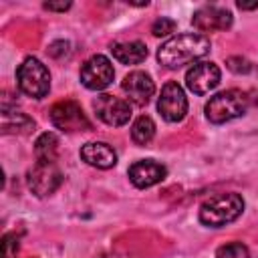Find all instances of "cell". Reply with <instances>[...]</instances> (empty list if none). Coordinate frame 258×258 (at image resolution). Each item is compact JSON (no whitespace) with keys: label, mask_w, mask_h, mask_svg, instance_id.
Segmentation results:
<instances>
[{"label":"cell","mask_w":258,"mask_h":258,"mask_svg":"<svg viewBox=\"0 0 258 258\" xmlns=\"http://www.w3.org/2000/svg\"><path fill=\"white\" fill-rule=\"evenodd\" d=\"M212 50L210 38L200 32H183L165 40L157 50V60L165 69H181L183 64L204 58Z\"/></svg>","instance_id":"6da1fadb"},{"label":"cell","mask_w":258,"mask_h":258,"mask_svg":"<svg viewBox=\"0 0 258 258\" xmlns=\"http://www.w3.org/2000/svg\"><path fill=\"white\" fill-rule=\"evenodd\" d=\"M244 212V200L240 194H218L206 200L200 208V222L208 228H224L238 220Z\"/></svg>","instance_id":"7a4b0ae2"},{"label":"cell","mask_w":258,"mask_h":258,"mask_svg":"<svg viewBox=\"0 0 258 258\" xmlns=\"http://www.w3.org/2000/svg\"><path fill=\"white\" fill-rule=\"evenodd\" d=\"M248 105H250V97L244 91L228 89V91H222V93L214 95L206 103L204 111H206V117H208L210 123L222 125V123H228L232 119L242 117L248 111Z\"/></svg>","instance_id":"3957f363"},{"label":"cell","mask_w":258,"mask_h":258,"mask_svg":"<svg viewBox=\"0 0 258 258\" xmlns=\"http://www.w3.org/2000/svg\"><path fill=\"white\" fill-rule=\"evenodd\" d=\"M16 85L22 95L32 99H44L50 91V73L38 58L28 56L16 71Z\"/></svg>","instance_id":"277c9868"},{"label":"cell","mask_w":258,"mask_h":258,"mask_svg":"<svg viewBox=\"0 0 258 258\" xmlns=\"http://www.w3.org/2000/svg\"><path fill=\"white\" fill-rule=\"evenodd\" d=\"M26 183H28V189L36 198H46V196L54 194L60 187V183H62V171L58 169L56 161H52V163L36 161L28 169V173H26Z\"/></svg>","instance_id":"5b68a950"},{"label":"cell","mask_w":258,"mask_h":258,"mask_svg":"<svg viewBox=\"0 0 258 258\" xmlns=\"http://www.w3.org/2000/svg\"><path fill=\"white\" fill-rule=\"evenodd\" d=\"M50 121L56 129L75 133V131H91L93 125L87 119L85 111L75 101H58L50 109Z\"/></svg>","instance_id":"8992f818"},{"label":"cell","mask_w":258,"mask_h":258,"mask_svg":"<svg viewBox=\"0 0 258 258\" xmlns=\"http://www.w3.org/2000/svg\"><path fill=\"white\" fill-rule=\"evenodd\" d=\"M93 109H95L97 117L103 123L111 125V127H123L131 119V105H129V101H125L121 97H115V95H109V93L99 95L93 101Z\"/></svg>","instance_id":"52a82bcc"},{"label":"cell","mask_w":258,"mask_h":258,"mask_svg":"<svg viewBox=\"0 0 258 258\" xmlns=\"http://www.w3.org/2000/svg\"><path fill=\"white\" fill-rule=\"evenodd\" d=\"M81 83L91 89V91H103L113 83L115 71L113 64L107 56L103 54H93L91 58H87L81 67Z\"/></svg>","instance_id":"ba28073f"},{"label":"cell","mask_w":258,"mask_h":258,"mask_svg":"<svg viewBox=\"0 0 258 258\" xmlns=\"http://www.w3.org/2000/svg\"><path fill=\"white\" fill-rule=\"evenodd\" d=\"M157 111L167 123H179L187 113V99L175 81H167L157 99Z\"/></svg>","instance_id":"9c48e42d"},{"label":"cell","mask_w":258,"mask_h":258,"mask_svg":"<svg viewBox=\"0 0 258 258\" xmlns=\"http://www.w3.org/2000/svg\"><path fill=\"white\" fill-rule=\"evenodd\" d=\"M220 79H222L220 67L216 62H208V60L196 62L185 73V85L196 95H206V93L214 91L220 85Z\"/></svg>","instance_id":"30bf717a"},{"label":"cell","mask_w":258,"mask_h":258,"mask_svg":"<svg viewBox=\"0 0 258 258\" xmlns=\"http://www.w3.org/2000/svg\"><path fill=\"white\" fill-rule=\"evenodd\" d=\"M121 89L125 91V95L129 97V101L137 107H143L151 101L153 93H155V85L151 81V77L143 71H133L129 73L123 83H121Z\"/></svg>","instance_id":"8fae6325"},{"label":"cell","mask_w":258,"mask_h":258,"mask_svg":"<svg viewBox=\"0 0 258 258\" xmlns=\"http://www.w3.org/2000/svg\"><path fill=\"white\" fill-rule=\"evenodd\" d=\"M191 24L200 32H214V30H226L232 26V12L218 6H204L194 12Z\"/></svg>","instance_id":"7c38bea8"},{"label":"cell","mask_w":258,"mask_h":258,"mask_svg":"<svg viewBox=\"0 0 258 258\" xmlns=\"http://www.w3.org/2000/svg\"><path fill=\"white\" fill-rule=\"evenodd\" d=\"M127 173H129V179L135 187L145 189V187L159 183L167 175V169H165V165H161L153 159H141V161H135Z\"/></svg>","instance_id":"4fadbf2b"},{"label":"cell","mask_w":258,"mask_h":258,"mask_svg":"<svg viewBox=\"0 0 258 258\" xmlns=\"http://www.w3.org/2000/svg\"><path fill=\"white\" fill-rule=\"evenodd\" d=\"M81 159L97 169H111L117 163V153L105 141H91L81 147Z\"/></svg>","instance_id":"5bb4252c"},{"label":"cell","mask_w":258,"mask_h":258,"mask_svg":"<svg viewBox=\"0 0 258 258\" xmlns=\"http://www.w3.org/2000/svg\"><path fill=\"white\" fill-rule=\"evenodd\" d=\"M113 58L119 60L121 64H139L147 58V46L141 40H131V42H115L111 44Z\"/></svg>","instance_id":"9a60e30c"},{"label":"cell","mask_w":258,"mask_h":258,"mask_svg":"<svg viewBox=\"0 0 258 258\" xmlns=\"http://www.w3.org/2000/svg\"><path fill=\"white\" fill-rule=\"evenodd\" d=\"M34 129V119H30L26 113L16 111L14 109H2V133L10 135V133H30Z\"/></svg>","instance_id":"2e32d148"},{"label":"cell","mask_w":258,"mask_h":258,"mask_svg":"<svg viewBox=\"0 0 258 258\" xmlns=\"http://www.w3.org/2000/svg\"><path fill=\"white\" fill-rule=\"evenodd\" d=\"M34 155H36V161H44V163L56 161V155H58V137L54 133H50V131L42 133L34 141Z\"/></svg>","instance_id":"e0dca14e"},{"label":"cell","mask_w":258,"mask_h":258,"mask_svg":"<svg viewBox=\"0 0 258 258\" xmlns=\"http://www.w3.org/2000/svg\"><path fill=\"white\" fill-rule=\"evenodd\" d=\"M153 135H155V123L151 121V117L141 115V117H137L133 121V125H131V139H133L135 145H141V147L147 145L153 139Z\"/></svg>","instance_id":"ac0fdd59"},{"label":"cell","mask_w":258,"mask_h":258,"mask_svg":"<svg viewBox=\"0 0 258 258\" xmlns=\"http://www.w3.org/2000/svg\"><path fill=\"white\" fill-rule=\"evenodd\" d=\"M216 258H250V250L242 242H228L216 250Z\"/></svg>","instance_id":"d6986e66"},{"label":"cell","mask_w":258,"mask_h":258,"mask_svg":"<svg viewBox=\"0 0 258 258\" xmlns=\"http://www.w3.org/2000/svg\"><path fill=\"white\" fill-rule=\"evenodd\" d=\"M20 250V238L16 232H8L2 236V258H16Z\"/></svg>","instance_id":"ffe728a7"},{"label":"cell","mask_w":258,"mask_h":258,"mask_svg":"<svg viewBox=\"0 0 258 258\" xmlns=\"http://www.w3.org/2000/svg\"><path fill=\"white\" fill-rule=\"evenodd\" d=\"M226 67L232 71V73H236V75H248V73H252V62L248 60V58H244V56H230L228 60H226Z\"/></svg>","instance_id":"44dd1931"},{"label":"cell","mask_w":258,"mask_h":258,"mask_svg":"<svg viewBox=\"0 0 258 258\" xmlns=\"http://www.w3.org/2000/svg\"><path fill=\"white\" fill-rule=\"evenodd\" d=\"M173 30H175V20H171V18H167V16H161V18H157V20L151 24L153 36H167V34H171Z\"/></svg>","instance_id":"7402d4cb"},{"label":"cell","mask_w":258,"mask_h":258,"mask_svg":"<svg viewBox=\"0 0 258 258\" xmlns=\"http://www.w3.org/2000/svg\"><path fill=\"white\" fill-rule=\"evenodd\" d=\"M48 54L52 58H64L71 54V44L67 40H54L50 46H48Z\"/></svg>","instance_id":"603a6c76"},{"label":"cell","mask_w":258,"mask_h":258,"mask_svg":"<svg viewBox=\"0 0 258 258\" xmlns=\"http://www.w3.org/2000/svg\"><path fill=\"white\" fill-rule=\"evenodd\" d=\"M46 10H54V12H64L71 8V2H44L42 4Z\"/></svg>","instance_id":"cb8c5ba5"},{"label":"cell","mask_w":258,"mask_h":258,"mask_svg":"<svg viewBox=\"0 0 258 258\" xmlns=\"http://www.w3.org/2000/svg\"><path fill=\"white\" fill-rule=\"evenodd\" d=\"M238 8L240 10H254V8H258V0H254V2H238Z\"/></svg>","instance_id":"d4e9b609"},{"label":"cell","mask_w":258,"mask_h":258,"mask_svg":"<svg viewBox=\"0 0 258 258\" xmlns=\"http://www.w3.org/2000/svg\"><path fill=\"white\" fill-rule=\"evenodd\" d=\"M101 258H127V256H119V254H107V256H101Z\"/></svg>","instance_id":"484cf974"}]
</instances>
